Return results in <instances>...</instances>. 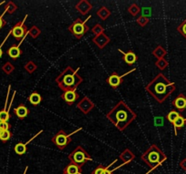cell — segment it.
<instances>
[{
    "instance_id": "obj_1",
    "label": "cell",
    "mask_w": 186,
    "mask_h": 174,
    "mask_svg": "<svg viewBox=\"0 0 186 174\" xmlns=\"http://www.w3.org/2000/svg\"><path fill=\"white\" fill-rule=\"evenodd\" d=\"M106 117L120 132H123L136 119L137 115L124 102L120 101L107 112Z\"/></svg>"
},
{
    "instance_id": "obj_2",
    "label": "cell",
    "mask_w": 186,
    "mask_h": 174,
    "mask_svg": "<svg viewBox=\"0 0 186 174\" xmlns=\"http://www.w3.org/2000/svg\"><path fill=\"white\" fill-rule=\"evenodd\" d=\"M175 84L168 80L163 74L157 75L145 87L146 91L159 104L163 102L175 91Z\"/></svg>"
},
{
    "instance_id": "obj_3",
    "label": "cell",
    "mask_w": 186,
    "mask_h": 174,
    "mask_svg": "<svg viewBox=\"0 0 186 174\" xmlns=\"http://www.w3.org/2000/svg\"><path fill=\"white\" fill-rule=\"evenodd\" d=\"M79 68L74 70L71 66H67L61 74L55 78V83L59 88L64 91H76L80 83L83 82V78L78 75Z\"/></svg>"
},
{
    "instance_id": "obj_4",
    "label": "cell",
    "mask_w": 186,
    "mask_h": 174,
    "mask_svg": "<svg viewBox=\"0 0 186 174\" xmlns=\"http://www.w3.org/2000/svg\"><path fill=\"white\" fill-rule=\"evenodd\" d=\"M166 158L167 157L163 151L155 144L151 145L141 156L142 161H144L151 168V170L162 164Z\"/></svg>"
},
{
    "instance_id": "obj_5",
    "label": "cell",
    "mask_w": 186,
    "mask_h": 174,
    "mask_svg": "<svg viewBox=\"0 0 186 174\" xmlns=\"http://www.w3.org/2000/svg\"><path fill=\"white\" fill-rule=\"evenodd\" d=\"M68 160L71 163H74L79 167H82L87 162L92 161V158L89 153L82 146H77L72 152L68 155Z\"/></svg>"
},
{
    "instance_id": "obj_6",
    "label": "cell",
    "mask_w": 186,
    "mask_h": 174,
    "mask_svg": "<svg viewBox=\"0 0 186 174\" xmlns=\"http://www.w3.org/2000/svg\"><path fill=\"white\" fill-rule=\"evenodd\" d=\"M91 17H88L85 21H83L81 18H77L73 22L68 28V31L72 33L77 39H81L85 34L89 31V26L86 25V22L90 19Z\"/></svg>"
},
{
    "instance_id": "obj_7",
    "label": "cell",
    "mask_w": 186,
    "mask_h": 174,
    "mask_svg": "<svg viewBox=\"0 0 186 174\" xmlns=\"http://www.w3.org/2000/svg\"><path fill=\"white\" fill-rule=\"evenodd\" d=\"M78 130H76V132H74L71 134H67L64 130H60L59 132L52 138V142L59 150H64L71 143V141H72V138H71L72 134L76 133V132H78Z\"/></svg>"
},
{
    "instance_id": "obj_8",
    "label": "cell",
    "mask_w": 186,
    "mask_h": 174,
    "mask_svg": "<svg viewBox=\"0 0 186 174\" xmlns=\"http://www.w3.org/2000/svg\"><path fill=\"white\" fill-rule=\"evenodd\" d=\"M26 17H27V14L25 17L23 21H21V22L17 23V25H15L13 26V28L11 29L10 35H12L14 37H15L18 41L20 39H24L25 37V36H27V34H28L27 27L25 25V21Z\"/></svg>"
},
{
    "instance_id": "obj_9",
    "label": "cell",
    "mask_w": 186,
    "mask_h": 174,
    "mask_svg": "<svg viewBox=\"0 0 186 174\" xmlns=\"http://www.w3.org/2000/svg\"><path fill=\"white\" fill-rule=\"evenodd\" d=\"M133 71H134V69H133V70H131L130 72H126V74H124V75H119L117 72H113V74L106 79V83L112 87V88H113V89H116L117 87L123 83V78L125 76V75H127L128 74H130V72H132Z\"/></svg>"
},
{
    "instance_id": "obj_10",
    "label": "cell",
    "mask_w": 186,
    "mask_h": 174,
    "mask_svg": "<svg viewBox=\"0 0 186 174\" xmlns=\"http://www.w3.org/2000/svg\"><path fill=\"white\" fill-rule=\"evenodd\" d=\"M94 107H95L94 104L87 96H84L77 104V108L84 114L89 113Z\"/></svg>"
},
{
    "instance_id": "obj_11",
    "label": "cell",
    "mask_w": 186,
    "mask_h": 174,
    "mask_svg": "<svg viewBox=\"0 0 186 174\" xmlns=\"http://www.w3.org/2000/svg\"><path fill=\"white\" fill-rule=\"evenodd\" d=\"M92 41L100 49H103L110 43V38L105 33H101V34H99L97 36H94L93 37Z\"/></svg>"
},
{
    "instance_id": "obj_12",
    "label": "cell",
    "mask_w": 186,
    "mask_h": 174,
    "mask_svg": "<svg viewBox=\"0 0 186 174\" xmlns=\"http://www.w3.org/2000/svg\"><path fill=\"white\" fill-rule=\"evenodd\" d=\"M61 98L68 105H73L79 98V94L76 91H66L61 95Z\"/></svg>"
},
{
    "instance_id": "obj_13",
    "label": "cell",
    "mask_w": 186,
    "mask_h": 174,
    "mask_svg": "<svg viewBox=\"0 0 186 174\" xmlns=\"http://www.w3.org/2000/svg\"><path fill=\"white\" fill-rule=\"evenodd\" d=\"M92 7H93L92 4L89 1H87V0H81L76 6V9L80 14H84V16L87 14L88 12L92 9Z\"/></svg>"
},
{
    "instance_id": "obj_14",
    "label": "cell",
    "mask_w": 186,
    "mask_h": 174,
    "mask_svg": "<svg viewBox=\"0 0 186 174\" xmlns=\"http://www.w3.org/2000/svg\"><path fill=\"white\" fill-rule=\"evenodd\" d=\"M173 105L176 108L179 112H183L186 109V97L184 94H180L174 101H173Z\"/></svg>"
},
{
    "instance_id": "obj_15",
    "label": "cell",
    "mask_w": 186,
    "mask_h": 174,
    "mask_svg": "<svg viewBox=\"0 0 186 174\" xmlns=\"http://www.w3.org/2000/svg\"><path fill=\"white\" fill-rule=\"evenodd\" d=\"M43 133V130H40V132L35 136V137H33V138H31L29 141H26L25 143H23V142H19V143H17V144H16L15 145V147H14V151H15V152L17 153V154H18V155H23V154H25V152H26V151H27V144L29 143L32 140H34L36 137H37L40 133Z\"/></svg>"
},
{
    "instance_id": "obj_16",
    "label": "cell",
    "mask_w": 186,
    "mask_h": 174,
    "mask_svg": "<svg viewBox=\"0 0 186 174\" xmlns=\"http://www.w3.org/2000/svg\"><path fill=\"white\" fill-rule=\"evenodd\" d=\"M118 51H119L122 54H124V62H125L127 65H134V64L137 61V59H138V56H137L136 54H134L133 51H129V52H127V53L123 52L121 49H118Z\"/></svg>"
},
{
    "instance_id": "obj_17",
    "label": "cell",
    "mask_w": 186,
    "mask_h": 174,
    "mask_svg": "<svg viewBox=\"0 0 186 174\" xmlns=\"http://www.w3.org/2000/svg\"><path fill=\"white\" fill-rule=\"evenodd\" d=\"M14 112H15V114L17 116V117H18L20 120H24L25 117H27V116L29 115L30 111H29V109H27V108L25 107V104H22L18 105L17 108L14 109Z\"/></svg>"
},
{
    "instance_id": "obj_18",
    "label": "cell",
    "mask_w": 186,
    "mask_h": 174,
    "mask_svg": "<svg viewBox=\"0 0 186 174\" xmlns=\"http://www.w3.org/2000/svg\"><path fill=\"white\" fill-rule=\"evenodd\" d=\"M119 159L122 160V162L124 164H127L131 162H133V160L134 159V154L132 152L131 150L129 149H125L119 156Z\"/></svg>"
},
{
    "instance_id": "obj_19",
    "label": "cell",
    "mask_w": 186,
    "mask_h": 174,
    "mask_svg": "<svg viewBox=\"0 0 186 174\" xmlns=\"http://www.w3.org/2000/svg\"><path fill=\"white\" fill-rule=\"evenodd\" d=\"M63 174H83L82 167H79L74 163H70L64 169Z\"/></svg>"
},
{
    "instance_id": "obj_20",
    "label": "cell",
    "mask_w": 186,
    "mask_h": 174,
    "mask_svg": "<svg viewBox=\"0 0 186 174\" xmlns=\"http://www.w3.org/2000/svg\"><path fill=\"white\" fill-rule=\"evenodd\" d=\"M22 54H23V51L17 46H13L7 50V54L12 58L13 60H17Z\"/></svg>"
},
{
    "instance_id": "obj_21",
    "label": "cell",
    "mask_w": 186,
    "mask_h": 174,
    "mask_svg": "<svg viewBox=\"0 0 186 174\" xmlns=\"http://www.w3.org/2000/svg\"><path fill=\"white\" fill-rule=\"evenodd\" d=\"M28 101L30 102V104L32 105L36 106L41 104V102L43 101V97L37 92H34L29 95V97H28Z\"/></svg>"
},
{
    "instance_id": "obj_22",
    "label": "cell",
    "mask_w": 186,
    "mask_h": 174,
    "mask_svg": "<svg viewBox=\"0 0 186 174\" xmlns=\"http://www.w3.org/2000/svg\"><path fill=\"white\" fill-rule=\"evenodd\" d=\"M96 14H97V16H98L100 18H101L102 20H106V19L111 16V12H110V10H109L107 7H102L101 8L97 10Z\"/></svg>"
},
{
    "instance_id": "obj_23",
    "label": "cell",
    "mask_w": 186,
    "mask_h": 174,
    "mask_svg": "<svg viewBox=\"0 0 186 174\" xmlns=\"http://www.w3.org/2000/svg\"><path fill=\"white\" fill-rule=\"evenodd\" d=\"M166 54H167L166 50L161 46H158L153 51V55L155 56L157 59H162V58H164Z\"/></svg>"
},
{
    "instance_id": "obj_24",
    "label": "cell",
    "mask_w": 186,
    "mask_h": 174,
    "mask_svg": "<svg viewBox=\"0 0 186 174\" xmlns=\"http://www.w3.org/2000/svg\"><path fill=\"white\" fill-rule=\"evenodd\" d=\"M185 122H186V119L183 118V116L180 115L179 117L173 123L174 127V133H175V135H177V130L182 128L183 125L185 124Z\"/></svg>"
},
{
    "instance_id": "obj_25",
    "label": "cell",
    "mask_w": 186,
    "mask_h": 174,
    "mask_svg": "<svg viewBox=\"0 0 186 174\" xmlns=\"http://www.w3.org/2000/svg\"><path fill=\"white\" fill-rule=\"evenodd\" d=\"M40 34H41V30L36 25H33L29 30H28V35H29L34 39L37 38Z\"/></svg>"
},
{
    "instance_id": "obj_26",
    "label": "cell",
    "mask_w": 186,
    "mask_h": 174,
    "mask_svg": "<svg viewBox=\"0 0 186 174\" xmlns=\"http://www.w3.org/2000/svg\"><path fill=\"white\" fill-rule=\"evenodd\" d=\"M24 68L27 72H29V74H33V72L37 69V65L33 61H29V62H27L25 64Z\"/></svg>"
},
{
    "instance_id": "obj_27",
    "label": "cell",
    "mask_w": 186,
    "mask_h": 174,
    "mask_svg": "<svg viewBox=\"0 0 186 174\" xmlns=\"http://www.w3.org/2000/svg\"><path fill=\"white\" fill-rule=\"evenodd\" d=\"M180 115H181L180 112H177V111H171V112L167 114L166 118H167V120H168L171 123H173L179 117Z\"/></svg>"
},
{
    "instance_id": "obj_28",
    "label": "cell",
    "mask_w": 186,
    "mask_h": 174,
    "mask_svg": "<svg viewBox=\"0 0 186 174\" xmlns=\"http://www.w3.org/2000/svg\"><path fill=\"white\" fill-rule=\"evenodd\" d=\"M140 11H141V8L136 4H132L129 7V8H128V12H129L133 17H136L137 14L140 13Z\"/></svg>"
},
{
    "instance_id": "obj_29",
    "label": "cell",
    "mask_w": 186,
    "mask_h": 174,
    "mask_svg": "<svg viewBox=\"0 0 186 174\" xmlns=\"http://www.w3.org/2000/svg\"><path fill=\"white\" fill-rule=\"evenodd\" d=\"M168 62L167 60H165V58H162V59H158L155 62V65L158 67L160 70H164L167 66H168Z\"/></svg>"
},
{
    "instance_id": "obj_30",
    "label": "cell",
    "mask_w": 186,
    "mask_h": 174,
    "mask_svg": "<svg viewBox=\"0 0 186 174\" xmlns=\"http://www.w3.org/2000/svg\"><path fill=\"white\" fill-rule=\"evenodd\" d=\"M91 31H92V33L94 35V36H97V35H99V34H101V33H105V29H104V27L100 25V24H96L92 29H91Z\"/></svg>"
},
{
    "instance_id": "obj_31",
    "label": "cell",
    "mask_w": 186,
    "mask_h": 174,
    "mask_svg": "<svg viewBox=\"0 0 186 174\" xmlns=\"http://www.w3.org/2000/svg\"><path fill=\"white\" fill-rule=\"evenodd\" d=\"M177 31L186 39V19L182 22V24L177 27Z\"/></svg>"
},
{
    "instance_id": "obj_32",
    "label": "cell",
    "mask_w": 186,
    "mask_h": 174,
    "mask_svg": "<svg viewBox=\"0 0 186 174\" xmlns=\"http://www.w3.org/2000/svg\"><path fill=\"white\" fill-rule=\"evenodd\" d=\"M10 118V114L8 111L3 110L0 112V122H7Z\"/></svg>"
},
{
    "instance_id": "obj_33",
    "label": "cell",
    "mask_w": 186,
    "mask_h": 174,
    "mask_svg": "<svg viewBox=\"0 0 186 174\" xmlns=\"http://www.w3.org/2000/svg\"><path fill=\"white\" fill-rule=\"evenodd\" d=\"M11 136H12V133L9 132V130H3L1 135H0V140H1L2 141H4V142H6L11 138Z\"/></svg>"
},
{
    "instance_id": "obj_34",
    "label": "cell",
    "mask_w": 186,
    "mask_h": 174,
    "mask_svg": "<svg viewBox=\"0 0 186 174\" xmlns=\"http://www.w3.org/2000/svg\"><path fill=\"white\" fill-rule=\"evenodd\" d=\"M149 23V18L144 16H140L137 18V24L141 26H145Z\"/></svg>"
},
{
    "instance_id": "obj_35",
    "label": "cell",
    "mask_w": 186,
    "mask_h": 174,
    "mask_svg": "<svg viewBox=\"0 0 186 174\" xmlns=\"http://www.w3.org/2000/svg\"><path fill=\"white\" fill-rule=\"evenodd\" d=\"M17 9V7L14 4L13 2H9L8 4H7V11L8 12V13H10V14H12V13H14L16 10Z\"/></svg>"
},
{
    "instance_id": "obj_36",
    "label": "cell",
    "mask_w": 186,
    "mask_h": 174,
    "mask_svg": "<svg viewBox=\"0 0 186 174\" xmlns=\"http://www.w3.org/2000/svg\"><path fill=\"white\" fill-rule=\"evenodd\" d=\"M3 70L7 72V75H9V74H11V72H12L14 70H15V67H14L10 63H7V64L4 65Z\"/></svg>"
},
{
    "instance_id": "obj_37",
    "label": "cell",
    "mask_w": 186,
    "mask_h": 174,
    "mask_svg": "<svg viewBox=\"0 0 186 174\" xmlns=\"http://www.w3.org/2000/svg\"><path fill=\"white\" fill-rule=\"evenodd\" d=\"M105 169V167L104 165H99V166H97V167L92 171L91 174H103Z\"/></svg>"
},
{
    "instance_id": "obj_38",
    "label": "cell",
    "mask_w": 186,
    "mask_h": 174,
    "mask_svg": "<svg viewBox=\"0 0 186 174\" xmlns=\"http://www.w3.org/2000/svg\"><path fill=\"white\" fill-rule=\"evenodd\" d=\"M11 125L7 122H0V129L2 130H9Z\"/></svg>"
},
{
    "instance_id": "obj_39",
    "label": "cell",
    "mask_w": 186,
    "mask_h": 174,
    "mask_svg": "<svg viewBox=\"0 0 186 174\" xmlns=\"http://www.w3.org/2000/svg\"><path fill=\"white\" fill-rule=\"evenodd\" d=\"M142 16H144V17H150L151 16V9L149 7H145L142 9Z\"/></svg>"
},
{
    "instance_id": "obj_40",
    "label": "cell",
    "mask_w": 186,
    "mask_h": 174,
    "mask_svg": "<svg viewBox=\"0 0 186 174\" xmlns=\"http://www.w3.org/2000/svg\"><path fill=\"white\" fill-rule=\"evenodd\" d=\"M180 166H181V168H182L183 170H185V171H186V158H185V159H183L182 161L180 162Z\"/></svg>"
},
{
    "instance_id": "obj_41",
    "label": "cell",
    "mask_w": 186,
    "mask_h": 174,
    "mask_svg": "<svg viewBox=\"0 0 186 174\" xmlns=\"http://www.w3.org/2000/svg\"><path fill=\"white\" fill-rule=\"evenodd\" d=\"M113 170H111L109 169V166H108V167H105V169L103 174H113Z\"/></svg>"
},
{
    "instance_id": "obj_42",
    "label": "cell",
    "mask_w": 186,
    "mask_h": 174,
    "mask_svg": "<svg viewBox=\"0 0 186 174\" xmlns=\"http://www.w3.org/2000/svg\"><path fill=\"white\" fill-rule=\"evenodd\" d=\"M5 25H6V21H5L1 17H0V29L3 28Z\"/></svg>"
},
{
    "instance_id": "obj_43",
    "label": "cell",
    "mask_w": 186,
    "mask_h": 174,
    "mask_svg": "<svg viewBox=\"0 0 186 174\" xmlns=\"http://www.w3.org/2000/svg\"><path fill=\"white\" fill-rule=\"evenodd\" d=\"M2 54H3V51H2L1 47H0V57H1V56H2Z\"/></svg>"
},
{
    "instance_id": "obj_44",
    "label": "cell",
    "mask_w": 186,
    "mask_h": 174,
    "mask_svg": "<svg viewBox=\"0 0 186 174\" xmlns=\"http://www.w3.org/2000/svg\"><path fill=\"white\" fill-rule=\"evenodd\" d=\"M27 169H28V167H26V168H25V172H24V174H25V172H26Z\"/></svg>"
},
{
    "instance_id": "obj_45",
    "label": "cell",
    "mask_w": 186,
    "mask_h": 174,
    "mask_svg": "<svg viewBox=\"0 0 186 174\" xmlns=\"http://www.w3.org/2000/svg\"><path fill=\"white\" fill-rule=\"evenodd\" d=\"M2 132H3V130H2L1 129H0V135H1V133H2Z\"/></svg>"
}]
</instances>
